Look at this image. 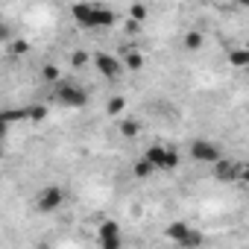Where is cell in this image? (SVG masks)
I'll return each mask as SVG.
<instances>
[{
    "label": "cell",
    "instance_id": "1",
    "mask_svg": "<svg viewBox=\"0 0 249 249\" xmlns=\"http://www.w3.org/2000/svg\"><path fill=\"white\" fill-rule=\"evenodd\" d=\"M53 97H56L62 106H68V108H82V106L88 103L85 88H82V85H76V82H71V79H62V82L56 85Z\"/></svg>",
    "mask_w": 249,
    "mask_h": 249
},
{
    "label": "cell",
    "instance_id": "2",
    "mask_svg": "<svg viewBox=\"0 0 249 249\" xmlns=\"http://www.w3.org/2000/svg\"><path fill=\"white\" fill-rule=\"evenodd\" d=\"M144 159H147L156 170H176V167H179V153L170 150V147H161V144H153V147L144 153Z\"/></svg>",
    "mask_w": 249,
    "mask_h": 249
},
{
    "label": "cell",
    "instance_id": "3",
    "mask_svg": "<svg viewBox=\"0 0 249 249\" xmlns=\"http://www.w3.org/2000/svg\"><path fill=\"white\" fill-rule=\"evenodd\" d=\"M191 159L194 161H202V164H217L223 156H220V150H217V144H211L208 138H194L191 141Z\"/></svg>",
    "mask_w": 249,
    "mask_h": 249
},
{
    "label": "cell",
    "instance_id": "4",
    "mask_svg": "<svg viewBox=\"0 0 249 249\" xmlns=\"http://www.w3.org/2000/svg\"><path fill=\"white\" fill-rule=\"evenodd\" d=\"M243 167H246V161L220 159V161L214 164V176H217L220 182H240V176H243Z\"/></svg>",
    "mask_w": 249,
    "mask_h": 249
},
{
    "label": "cell",
    "instance_id": "5",
    "mask_svg": "<svg viewBox=\"0 0 249 249\" xmlns=\"http://www.w3.org/2000/svg\"><path fill=\"white\" fill-rule=\"evenodd\" d=\"M62 202H65V191H62L59 185H47V188H41V194H38V199H36L38 211H44V214L56 211Z\"/></svg>",
    "mask_w": 249,
    "mask_h": 249
},
{
    "label": "cell",
    "instance_id": "6",
    "mask_svg": "<svg viewBox=\"0 0 249 249\" xmlns=\"http://www.w3.org/2000/svg\"><path fill=\"white\" fill-rule=\"evenodd\" d=\"M97 240H100V249H120V246H123V240H120V226H117L114 220L100 223Z\"/></svg>",
    "mask_w": 249,
    "mask_h": 249
},
{
    "label": "cell",
    "instance_id": "7",
    "mask_svg": "<svg viewBox=\"0 0 249 249\" xmlns=\"http://www.w3.org/2000/svg\"><path fill=\"white\" fill-rule=\"evenodd\" d=\"M94 68L100 71V76L106 79H117L123 73V65L117 62V56H108V53H97L94 56Z\"/></svg>",
    "mask_w": 249,
    "mask_h": 249
},
{
    "label": "cell",
    "instance_id": "8",
    "mask_svg": "<svg viewBox=\"0 0 249 249\" xmlns=\"http://www.w3.org/2000/svg\"><path fill=\"white\" fill-rule=\"evenodd\" d=\"M117 18H114V12L111 9H106V6H97L94 9V18H91V27L88 30H94V27H100V30H106V27H111Z\"/></svg>",
    "mask_w": 249,
    "mask_h": 249
},
{
    "label": "cell",
    "instance_id": "9",
    "mask_svg": "<svg viewBox=\"0 0 249 249\" xmlns=\"http://www.w3.org/2000/svg\"><path fill=\"white\" fill-rule=\"evenodd\" d=\"M94 9H97V3H76L73 9H71V15L82 24V27H91V18H94Z\"/></svg>",
    "mask_w": 249,
    "mask_h": 249
},
{
    "label": "cell",
    "instance_id": "10",
    "mask_svg": "<svg viewBox=\"0 0 249 249\" xmlns=\"http://www.w3.org/2000/svg\"><path fill=\"white\" fill-rule=\"evenodd\" d=\"M117 129H120L123 138H138V135H141V120H138V117H123Z\"/></svg>",
    "mask_w": 249,
    "mask_h": 249
},
{
    "label": "cell",
    "instance_id": "11",
    "mask_svg": "<svg viewBox=\"0 0 249 249\" xmlns=\"http://www.w3.org/2000/svg\"><path fill=\"white\" fill-rule=\"evenodd\" d=\"M188 231H191V226H188L185 220H176V223H170V226L164 229V234H167L173 243H182V237H185Z\"/></svg>",
    "mask_w": 249,
    "mask_h": 249
},
{
    "label": "cell",
    "instance_id": "12",
    "mask_svg": "<svg viewBox=\"0 0 249 249\" xmlns=\"http://www.w3.org/2000/svg\"><path fill=\"white\" fill-rule=\"evenodd\" d=\"M202 243H205V234H202L199 229H194V226H191V231H188V234L182 237V243H179V249H199Z\"/></svg>",
    "mask_w": 249,
    "mask_h": 249
},
{
    "label": "cell",
    "instance_id": "13",
    "mask_svg": "<svg viewBox=\"0 0 249 249\" xmlns=\"http://www.w3.org/2000/svg\"><path fill=\"white\" fill-rule=\"evenodd\" d=\"M229 65H234V68H249V47H234V50H229Z\"/></svg>",
    "mask_w": 249,
    "mask_h": 249
},
{
    "label": "cell",
    "instance_id": "14",
    "mask_svg": "<svg viewBox=\"0 0 249 249\" xmlns=\"http://www.w3.org/2000/svg\"><path fill=\"white\" fill-rule=\"evenodd\" d=\"M123 108H126V100H123V97H108V103H106V111L111 114V117H120L123 114Z\"/></svg>",
    "mask_w": 249,
    "mask_h": 249
},
{
    "label": "cell",
    "instance_id": "15",
    "mask_svg": "<svg viewBox=\"0 0 249 249\" xmlns=\"http://www.w3.org/2000/svg\"><path fill=\"white\" fill-rule=\"evenodd\" d=\"M202 33H196V30H191V33H185V38H182V44H185V50H199L202 47Z\"/></svg>",
    "mask_w": 249,
    "mask_h": 249
},
{
    "label": "cell",
    "instance_id": "16",
    "mask_svg": "<svg viewBox=\"0 0 249 249\" xmlns=\"http://www.w3.org/2000/svg\"><path fill=\"white\" fill-rule=\"evenodd\" d=\"M153 170H156V167H153V164H150V161H147L144 156H141V159H138V161L132 164V173H135L138 179H147V176H150Z\"/></svg>",
    "mask_w": 249,
    "mask_h": 249
},
{
    "label": "cell",
    "instance_id": "17",
    "mask_svg": "<svg viewBox=\"0 0 249 249\" xmlns=\"http://www.w3.org/2000/svg\"><path fill=\"white\" fill-rule=\"evenodd\" d=\"M59 76H62V71H59L56 65H44V68H41V79H44V82H56V85H59V82H62Z\"/></svg>",
    "mask_w": 249,
    "mask_h": 249
},
{
    "label": "cell",
    "instance_id": "18",
    "mask_svg": "<svg viewBox=\"0 0 249 249\" xmlns=\"http://www.w3.org/2000/svg\"><path fill=\"white\" fill-rule=\"evenodd\" d=\"M21 117H27V108H6L3 114H0V120H3V126H9L12 120H21Z\"/></svg>",
    "mask_w": 249,
    "mask_h": 249
},
{
    "label": "cell",
    "instance_id": "19",
    "mask_svg": "<svg viewBox=\"0 0 249 249\" xmlns=\"http://www.w3.org/2000/svg\"><path fill=\"white\" fill-rule=\"evenodd\" d=\"M126 68H129V71H141V68H144V56H141L138 50H132V53L126 56Z\"/></svg>",
    "mask_w": 249,
    "mask_h": 249
},
{
    "label": "cell",
    "instance_id": "20",
    "mask_svg": "<svg viewBox=\"0 0 249 249\" xmlns=\"http://www.w3.org/2000/svg\"><path fill=\"white\" fill-rule=\"evenodd\" d=\"M147 18V6H141V3H135V6H129V21H135V24H141Z\"/></svg>",
    "mask_w": 249,
    "mask_h": 249
},
{
    "label": "cell",
    "instance_id": "21",
    "mask_svg": "<svg viewBox=\"0 0 249 249\" xmlns=\"http://www.w3.org/2000/svg\"><path fill=\"white\" fill-rule=\"evenodd\" d=\"M27 117H30V120H36V123H38V120H44V117H47V108H44V106H38V103H36V106H30V108H27Z\"/></svg>",
    "mask_w": 249,
    "mask_h": 249
},
{
    "label": "cell",
    "instance_id": "22",
    "mask_svg": "<svg viewBox=\"0 0 249 249\" xmlns=\"http://www.w3.org/2000/svg\"><path fill=\"white\" fill-rule=\"evenodd\" d=\"M27 47H30L27 41H12V44H9V53H15V56H21V53H27Z\"/></svg>",
    "mask_w": 249,
    "mask_h": 249
},
{
    "label": "cell",
    "instance_id": "23",
    "mask_svg": "<svg viewBox=\"0 0 249 249\" xmlns=\"http://www.w3.org/2000/svg\"><path fill=\"white\" fill-rule=\"evenodd\" d=\"M73 65H76V68L85 65V53H73Z\"/></svg>",
    "mask_w": 249,
    "mask_h": 249
},
{
    "label": "cell",
    "instance_id": "24",
    "mask_svg": "<svg viewBox=\"0 0 249 249\" xmlns=\"http://www.w3.org/2000/svg\"><path fill=\"white\" fill-rule=\"evenodd\" d=\"M126 30H129V33H132V36H135V33H138V30H141V24H135V21H129V24H126Z\"/></svg>",
    "mask_w": 249,
    "mask_h": 249
},
{
    "label": "cell",
    "instance_id": "25",
    "mask_svg": "<svg viewBox=\"0 0 249 249\" xmlns=\"http://www.w3.org/2000/svg\"><path fill=\"white\" fill-rule=\"evenodd\" d=\"M240 182H243V185H246V188H249V164H246V167H243V176H240Z\"/></svg>",
    "mask_w": 249,
    "mask_h": 249
},
{
    "label": "cell",
    "instance_id": "26",
    "mask_svg": "<svg viewBox=\"0 0 249 249\" xmlns=\"http://www.w3.org/2000/svg\"><path fill=\"white\" fill-rule=\"evenodd\" d=\"M36 249H50V246H47V243H38V246H36Z\"/></svg>",
    "mask_w": 249,
    "mask_h": 249
},
{
    "label": "cell",
    "instance_id": "27",
    "mask_svg": "<svg viewBox=\"0 0 249 249\" xmlns=\"http://www.w3.org/2000/svg\"><path fill=\"white\" fill-rule=\"evenodd\" d=\"M246 71H249V68H246Z\"/></svg>",
    "mask_w": 249,
    "mask_h": 249
}]
</instances>
